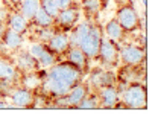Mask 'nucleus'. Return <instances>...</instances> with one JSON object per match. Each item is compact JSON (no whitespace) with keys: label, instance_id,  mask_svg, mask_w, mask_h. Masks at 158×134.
I'll use <instances>...</instances> for the list:
<instances>
[{"label":"nucleus","instance_id":"obj_6","mask_svg":"<svg viewBox=\"0 0 158 134\" xmlns=\"http://www.w3.org/2000/svg\"><path fill=\"white\" fill-rule=\"evenodd\" d=\"M88 95V87L85 84H75L69 92L67 95L59 96L58 99V105H64V107H78V104Z\"/></svg>","mask_w":158,"mask_h":134},{"label":"nucleus","instance_id":"obj_18","mask_svg":"<svg viewBox=\"0 0 158 134\" xmlns=\"http://www.w3.org/2000/svg\"><path fill=\"white\" fill-rule=\"evenodd\" d=\"M90 28H91V24H90L88 21H82V23H79L78 26L75 28L72 37H70V46H79L81 41L85 38L87 34L90 32Z\"/></svg>","mask_w":158,"mask_h":134},{"label":"nucleus","instance_id":"obj_12","mask_svg":"<svg viewBox=\"0 0 158 134\" xmlns=\"http://www.w3.org/2000/svg\"><path fill=\"white\" fill-rule=\"evenodd\" d=\"M53 54H65L70 47V37L65 32H55L46 44Z\"/></svg>","mask_w":158,"mask_h":134},{"label":"nucleus","instance_id":"obj_5","mask_svg":"<svg viewBox=\"0 0 158 134\" xmlns=\"http://www.w3.org/2000/svg\"><path fill=\"white\" fill-rule=\"evenodd\" d=\"M116 20L118 21V24L122 26V29L125 32H132V31L138 29V26H140V19H138L137 11L128 5L118 8Z\"/></svg>","mask_w":158,"mask_h":134},{"label":"nucleus","instance_id":"obj_2","mask_svg":"<svg viewBox=\"0 0 158 134\" xmlns=\"http://www.w3.org/2000/svg\"><path fill=\"white\" fill-rule=\"evenodd\" d=\"M120 101L126 105V108H132V110L146 108V105H148V90H146V85L140 84V82L129 84L128 89L123 90Z\"/></svg>","mask_w":158,"mask_h":134},{"label":"nucleus","instance_id":"obj_22","mask_svg":"<svg viewBox=\"0 0 158 134\" xmlns=\"http://www.w3.org/2000/svg\"><path fill=\"white\" fill-rule=\"evenodd\" d=\"M34 23L38 26V28H49V26H53L55 24V19L53 17H50L41 6L38 8V11L35 12V15H34Z\"/></svg>","mask_w":158,"mask_h":134},{"label":"nucleus","instance_id":"obj_4","mask_svg":"<svg viewBox=\"0 0 158 134\" xmlns=\"http://www.w3.org/2000/svg\"><path fill=\"white\" fill-rule=\"evenodd\" d=\"M100 40H102V34H100V29L98 26L91 24L90 28V32L87 34V37L81 41L79 47L81 50L85 54L87 58H96L99 54V46H100Z\"/></svg>","mask_w":158,"mask_h":134},{"label":"nucleus","instance_id":"obj_24","mask_svg":"<svg viewBox=\"0 0 158 134\" xmlns=\"http://www.w3.org/2000/svg\"><path fill=\"white\" fill-rule=\"evenodd\" d=\"M76 108H79V110H94V108H99V99L98 96H85L81 102L78 104V107Z\"/></svg>","mask_w":158,"mask_h":134},{"label":"nucleus","instance_id":"obj_19","mask_svg":"<svg viewBox=\"0 0 158 134\" xmlns=\"http://www.w3.org/2000/svg\"><path fill=\"white\" fill-rule=\"evenodd\" d=\"M40 2L41 0H20V14H23L27 20H32L41 6Z\"/></svg>","mask_w":158,"mask_h":134},{"label":"nucleus","instance_id":"obj_20","mask_svg":"<svg viewBox=\"0 0 158 134\" xmlns=\"http://www.w3.org/2000/svg\"><path fill=\"white\" fill-rule=\"evenodd\" d=\"M44 76H46V73H44L43 76H40V73H35V70H34V72H24L21 84H23L24 89L32 90V89H37V87L41 85V82H43Z\"/></svg>","mask_w":158,"mask_h":134},{"label":"nucleus","instance_id":"obj_13","mask_svg":"<svg viewBox=\"0 0 158 134\" xmlns=\"http://www.w3.org/2000/svg\"><path fill=\"white\" fill-rule=\"evenodd\" d=\"M65 52H67V61H69L72 66H75L81 72L87 67V59H88V58L85 57V54L81 50L79 46H70Z\"/></svg>","mask_w":158,"mask_h":134},{"label":"nucleus","instance_id":"obj_17","mask_svg":"<svg viewBox=\"0 0 158 134\" xmlns=\"http://www.w3.org/2000/svg\"><path fill=\"white\" fill-rule=\"evenodd\" d=\"M105 34L111 41H122L125 31L122 29V26L118 24V21L116 19H111L106 24H105Z\"/></svg>","mask_w":158,"mask_h":134},{"label":"nucleus","instance_id":"obj_11","mask_svg":"<svg viewBox=\"0 0 158 134\" xmlns=\"http://www.w3.org/2000/svg\"><path fill=\"white\" fill-rule=\"evenodd\" d=\"M14 63H15V67L21 72H34L38 69L37 59L31 55L29 50H21L19 54H15Z\"/></svg>","mask_w":158,"mask_h":134},{"label":"nucleus","instance_id":"obj_28","mask_svg":"<svg viewBox=\"0 0 158 134\" xmlns=\"http://www.w3.org/2000/svg\"><path fill=\"white\" fill-rule=\"evenodd\" d=\"M55 32H56V31H55V28H53V26L41 28V31L38 32V40H41L43 43H46V41H49V38H50Z\"/></svg>","mask_w":158,"mask_h":134},{"label":"nucleus","instance_id":"obj_16","mask_svg":"<svg viewBox=\"0 0 158 134\" xmlns=\"http://www.w3.org/2000/svg\"><path fill=\"white\" fill-rule=\"evenodd\" d=\"M90 81H91V84H93L96 89H100V87H105V85H111V84H114V76H113V73H110V72L94 70V72L91 73Z\"/></svg>","mask_w":158,"mask_h":134},{"label":"nucleus","instance_id":"obj_27","mask_svg":"<svg viewBox=\"0 0 158 134\" xmlns=\"http://www.w3.org/2000/svg\"><path fill=\"white\" fill-rule=\"evenodd\" d=\"M46 49H47V46H46L44 43H34V44H31L29 52H31V55H32V57L37 59V58H38L40 55L46 50Z\"/></svg>","mask_w":158,"mask_h":134},{"label":"nucleus","instance_id":"obj_34","mask_svg":"<svg viewBox=\"0 0 158 134\" xmlns=\"http://www.w3.org/2000/svg\"><path fill=\"white\" fill-rule=\"evenodd\" d=\"M6 29V26H5V23H0V38H2V34H3V31Z\"/></svg>","mask_w":158,"mask_h":134},{"label":"nucleus","instance_id":"obj_7","mask_svg":"<svg viewBox=\"0 0 158 134\" xmlns=\"http://www.w3.org/2000/svg\"><path fill=\"white\" fill-rule=\"evenodd\" d=\"M98 57L100 58V61L105 66H114V64H117L118 47L116 46V41H111L110 38L100 40Z\"/></svg>","mask_w":158,"mask_h":134},{"label":"nucleus","instance_id":"obj_32","mask_svg":"<svg viewBox=\"0 0 158 134\" xmlns=\"http://www.w3.org/2000/svg\"><path fill=\"white\" fill-rule=\"evenodd\" d=\"M5 52H6V46L3 44V41L0 40V57L2 55H5Z\"/></svg>","mask_w":158,"mask_h":134},{"label":"nucleus","instance_id":"obj_26","mask_svg":"<svg viewBox=\"0 0 158 134\" xmlns=\"http://www.w3.org/2000/svg\"><path fill=\"white\" fill-rule=\"evenodd\" d=\"M40 5H41V8L50 15V17H56L59 12L58 6H56V3L53 2V0H43V2H40Z\"/></svg>","mask_w":158,"mask_h":134},{"label":"nucleus","instance_id":"obj_14","mask_svg":"<svg viewBox=\"0 0 158 134\" xmlns=\"http://www.w3.org/2000/svg\"><path fill=\"white\" fill-rule=\"evenodd\" d=\"M0 40L3 41V44L6 46V49H12V50L21 47L23 43H24L23 34H19V32H15V31H12V29H9V28H6V29L3 31Z\"/></svg>","mask_w":158,"mask_h":134},{"label":"nucleus","instance_id":"obj_15","mask_svg":"<svg viewBox=\"0 0 158 134\" xmlns=\"http://www.w3.org/2000/svg\"><path fill=\"white\" fill-rule=\"evenodd\" d=\"M6 23H8L9 29H12V31H15L19 34H24L27 31V26H29L27 24V19L23 14H20V12H12L11 15H8Z\"/></svg>","mask_w":158,"mask_h":134},{"label":"nucleus","instance_id":"obj_10","mask_svg":"<svg viewBox=\"0 0 158 134\" xmlns=\"http://www.w3.org/2000/svg\"><path fill=\"white\" fill-rule=\"evenodd\" d=\"M79 9L76 8H65V9H61L58 12V15L55 17V21L58 23L59 26H62L64 29H72L76 23L79 21Z\"/></svg>","mask_w":158,"mask_h":134},{"label":"nucleus","instance_id":"obj_1","mask_svg":"<svg viewBox=\"0 0 158 134\" xmlns=\"http://www.w3.org/2000/svg\"><path fill=\"white\" fill-rule=\"evenodd\" d=\"M46 76L52 78V79H55V81H58V82L72 89L75 84L81 82L82 72L79 69H76L75 66H72L70 63H61V64L50 66V69L46 73Z\"/></svg>","mask_w":158,"mask_h":134},{"label":"nucleus","instance_id":"obj_25","mask_svg":"<svg viewBox=\"0 0 158 134\" xmlns=\"http://www.w3.org/2000/svg\"><path fill=\"white\" fill-rule=\"evenodd\" d=\"M100 3H102V0H84L82 8L88 15H96L100 9V6H102Z\"/></svg>","mask_w":158,"mask_h":134},{"label":"nucleus","instance_id":"obj_3","mask_svg":"<svg viewBox=\"0 0 158 134\" xmlns=\"http://www.w3.org/2000/svg\"><path fill=\"white\" fill-rule=\"evenodd\" d=\"M118 55H120L122 63L126 67H135L140 64H144V61H146L144 47H138V46H132V44H128V46H123L122 49H118Z\"/></svg>","mask_w":158,"mask_h":134},{"label":"nucleus","instance_id":"obj_23","mask_svg":"<svg viewBox=\"0 0 158 134\" xmlns=\"http://www.w3.org/2000/svg\"><path fill=\"white\" fill-rule=\"evenodd\" d=\"M56 54H53L49 47L37 58V63H38V67H43V69H47V67H50V66H53L55 63H56V58H55Z\"/></svg>","mask_w":158,"mask_h":134},{"label":"nucleus","instance_id":"obj_30","mask_svg":"<svg viewBox=\"0 0 158 134\" xmlns=\"http://www.w3.org/2000/svg\"><path fill=\"white\" fill-rule=\"evenodd\" d=\"M55 3H56V6H58V9H65V8H70L72 6V3H73V0H53Z\"/></svg>","mask_w":158,"mask_h":134},{"label":"nucleus","instance_id":"obj_21","mask_svg":"<svg viewBox=\"0 0 158 134\" xmlns=\"http://www.w3.org/2000/svg\"><path fill=\"white\" fill-rule=\"evenodd\" d=\"M17 78V69L6 59L0 58V79H6V81H14Z\"/></svg>","mask_w":158,"mask_h":134},{"label":"nucleus","instance_id":"obj_9","mask_svg":"<svg viewBox=\"0 0 158 134\" xmlns=\"http://www.w3.org/2000/svg\"><path fill=\"white\" fill-rule=\"evenodd\" d=\"M99 108H114L116 102L120 101L118 99V90L114 87V84L111 85H105V87H100V92H99Z\"/></svg>","mask_w":158,"mask_h":134},{"label":"nucleus","instance_id":"obj_31","mask_svg":"<svg viewBox=\"0 0 158 134\" xmlns=\"http://www.w3.org/2000/svg\"><path fill=\"white\" fill-rule=\"evenodd\" d=\"M8 11L5 9V8H0V23H5L6 20H8Z\"/></svg>","mask_w":158,"mask_h":134},{"label":"nucleus","instance_id":"obj_33","mask_svg":"<svg viewBox=\"0 0 158 134\" xmlns=\"http://www.w3.org/2000/svg\"><path fill=\"white\" fill-rule=\"evenodd\" d=\"M0 108H14V105H8V104H5V102L0 99Z\"/></svg>","mask_w":158,"mask_h":134},{"label":"nucleus","instance_id":"obj_8","mask_svg":"<svg viewBox=\"0 0 158 134\" xmlns=\"http://www.w3.org/2000/svg\"><path fill=\"white\" fill-rule=\"evenodd\" d=\"M9 97L12 101L14 108H29L34 102V93L29 89H12V92L9 93Z\"/></svg>","mask_w":158,"mask_h":134},{"label":"nucleus","instance_id":"obj_29","mask_svg":"<svg viewBox=\"0 0 158 134\" xmlns=\"http://www.w3.org/2000/svg\"><path fill=\"white\" fill-rule=\"evenodd\" d=\"M12 92V85H11V81H6V79H0V95L3 96H9V93Z\"/></svg>","mask_w":158,"mask_h":134}]
</instances>
